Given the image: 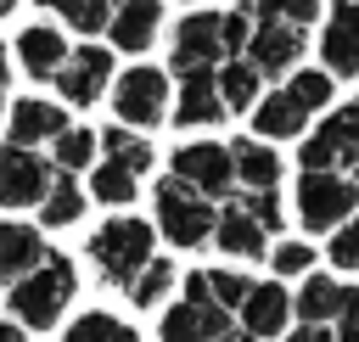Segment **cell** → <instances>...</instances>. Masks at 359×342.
I'll use <instances>...</instances> for the list:
<instances>
[{
    "instance_id": "obj_2",
    "label": "cell",
    "mask_w": 359,
    "mask_h": 342,
    "mask_svg": "<svg viewBox=\"0 0 359 342\" xmlns=\"http://www.w3.org/2000/svg\"><path fill=\"white\" fill-rule=\"evenodd\" d=\"M151 258H157V230L135 213H118V219L90 230V264L107 286H129Z\"/></svg>"
},
{
    "instance_id": "obj_32",
    "label": "cell",
    "mask_w": 359,
    "mask_h": 342,
    "mask_svg": "<svg viewBox=\"0 0 359 342\" xmlns=\"http://www.w3.org/2000/svg\"><path fill=\"white\" fill-rule=\"evenodd\" d=\"M241 11H252L258 22L275 17V22H292V28H309V22L320 17V0H247Z\"/></svg>"
},
{
    "instance_id": "obj_3",
    "label": "cell",
    "mask_w": 359,
    "mask_h": 342,
    "mask_svg": "<svg viewBox=\"0 0 359 342\" xmlns=\"http://www.w3.org/2000/svg\"><path fill=\"white\" fill-rule=\"evenodd\" d=\"M151 196H157V235H168V241H174V247H185V252H191V247H202V241H213V219H219V213H213V202H208V196H196V191H191V185H180L174 174H168V179H157V191H151Z\"/></svg>"
},
{
    "instance_id": "obj_13",
    "label": "cell",
    "mask_w": 359,
    "mask_h": 342,
    "mask_svg": "<svg viewBox=\"0 0 359 342\" xmlns=\"http://www.w3.org/2000/svg\"><path fill=\"white\" fill-rule=\"evenodd\" d=\"M236 320H241V336H264V342H275V336L286 331V320H292V297H286V286H280V280H252L247 297H241V308H236Z\"/></svg>"
},
{
    "instance_id": "obj_50",
    "label": "cell",
    "mask_w": 359,
    "mask_h": 342,
    "mask_svg": "<svg viewBox=\"0 0 359 342\" xmlns=\"http://www.w3.org/2000/svg\"><path fill=\"white\" fill-rule=\"evenodd\" d=\"M353 174H359V163H353ZM353 185H359V179H353Z\"/></svg>"
},
{
    "instance_id": "obj_35",
    "label": "cell",
    "mask_w": 359,
    "mask_h": 342,
    "mask_svg": "<svg viewBox=\"0 0 359 342\" xmlns=\"http://www.w3.org/2000/svg\"><path fill=\"white\" fill-rule=\"evenodd\" d=\"M107 17H112V0H67L62 6V22L79 34H107Z\"/></svg>"
},
{
    "instance_id": "obj_48",
    "label": "cell",
    "mask_w": 359,
    "mask_h": 342,
    "mask_svg": "<svg viewBox=\"0 0 359 342\" xmlns=\"http://www.w3.org/2000/svg\"><path fill=\"white\" fill-rule=\"evenodd\" d=\"M0 123H6V95H0Z\"/></svg>"
},
{
    "instance_id": "obj_18",
    "label": "cell",
    "mask_w": 359,
    "mask_h": 342,
    "mask_svg": "<svg viewBox=\"0 0 359 342\" xmlns=\"http://www.w3.org/2000/svg\"><path fill=\"white\" fill-rule=\"evenodd\" d=\"M45 235L34 230V224H22V219H0V280H22L28 269H39L45 264Z\"/></svg>"
},
{
    "instance_id": "obj_6",
    "label": "cell",
    "mask_w": 359,
    "mask_h": 342,
    "mask_svg": "<svg viewBox=\"0 0 359 342\" xmlns=\"http://www.w3.org/2000/svg\"><path fill=\"white\" fill-rule=\"evenodd\" d=\"M359 207V185L342 174H303L297 179V224L303 230H337L342 219H353Z\"/></svg>"
},
{
    "instance_id": "obj_29",
    "label": "cell",
    "mask_w": 359,
    "mask_h": 342,
    "mask_svg": "<svg viewBox=\"0 0 359 342\" xmlns=\"http://www.w3.org/2000/svg\"><path fill=\"white\" fill-rule=\"evenodd\" d=\"M174 280H180V275H174V264H168V258H151V264H146L123 292H129V303H135V308H157V303L174 292Z\"/></svg>"
},
{
    "instance_id": "obj_12",
    "label": "cell",
    "mask_w": 359,
    "mask_h": 342,
    "mask_svg": "<svg viewBox=\"0 0 359 342\" xmlns=\"http://www.w3.org/2000/svg\"><path fill=\"white\" fill-rule=\"evenodd\" d=\"M6 129H11V146L39 151V146H50V140L67 129V107H62V101H45V95H22V101H11Z\"/></svg>"
},
{
    "instance_id": "obj_41",
    "label": "cell",
    "mask_w": 359,
    "mask_h": 342,
    "mask_svg": "<svg viewBox=\"0 0 359 342\" xmlns=\"http://www.w3.org/2000/svg\"><path fill=\"white\" fill-rule=\"evenodd\" d=\"M0 342H28V331L17 320H0Z\"/></svg>"
},
{
    "instance_id": "obj_30",
    "label": "cell",
    "mask_w": 359,
    "mask_h": 342,
    "mask_svg": "<svg viewBox=\"0 0 359 342\" xmlns=\"http://www.w3.org/2000/svg\"><path fill=\"white\" fill-rule=\"evenodd\" d=\"M50 146H56V168H62V174L90 168V163H95V151H101V146H95V135H90V129H73V123H67Z\"/></svg>"
},
{
    "instance_id": "obj_43",
    "label": "cell",
    "mask_w": 359,
    "mask_h": 342,
    "mask_svg": "<svg viewBox=\"0 0 359 342\" xmlns=\"http://www.w3.org/2000/svg\"><path fill=\"white\" fill-rule=\"evenodd\" d=\"M331 6H337V11H359V0H331Z\"/></svg>"
},
{
    "instance_id": "obj_33",
    "label": "cell",
    "mask_w": 359,
    "mask_h": 342,
    "mask_svg": "<svg viewBox=\"0 0 359 342\" xmlns=\"http://www.w3.org/2000/svg\"><path fill=\"white\" fill-rule=\"evenodd\" d=\"M286 90L309 107V112H320V107H331V73H314V67H292V78H286Z\"/></svg>"
},
{
    "instance_id": "obj_49",
    "label": "cell",
    "mask_w": 359,
    "mask_h": 342,
    "mask_svg": "<svg viewBox=\"0 0 359 342\" xmlns=\"http://www.w3.org/2000/svg\"><path fill=\"white\" fill-rule=\"evenodd\" d=\"M219 342H236V336H219Z\"/></svg>"
},
{
    "instance_id": "obj_8",
    "label": "cell",
    "mask_w": 359,
    "mask_h": 342,
    "mask_svg": "<svg viewBox=\"0 0 359 342\" xmlns=\"http://www.w3.org/2000/svg\"><path fill=\"white\" fill-rule=\"evenodd\" d=\"M50 179H56V168H50L39 151H28V146H0V207H11V213L39 207V196L50 191Z\"/></svg>"
},
{
    "instance_id": "obj_7",
    "label": "cell",
    "mask_w": 359,
    "mask_h": 342,
    "mask_svg": "<svg viewBox=\"0 0 359 342\" xmlns=\"http://www.w3.org/2000/svg\"><path fill=\"white\" fill-rule=\"evenodd\" d=\"M219 17H224V11H185V17H180L174 45H168L174 73H213V67L224 62V34H219Z\"/></svg>"
},
{
    "instance_id": "obj_31",
    "label": "cell",
    "mask_w": 359,
    "mask_h": 342,
    "mask_svg": "<svg viewBox=\"0 0 359 342\" xmlns=\"http://www.w3.org/2000/svg\"><path fill=\"white\" fill-rule=\"evenodd\" d=\"M247 275H236V269H202V292H208V303L213 308H224V314H236L241 308V297H247Z\"/></svg>"
},
{
    "instance_id": "obj_45",
    "label": "cell",
    "mask_w": 359,
    "mask_h": 342,
    "mask_svg": "<svg viewBox=\"0 0 359 342\" xmlns=\"http://www.w3.org/2000/svg\"><path fill=\"white\" fill-rule=\"evenodd\" d=\"M337 342H359V331H337Z\"/></svg>"
},
{
    "instance_id": "obj_44",
    "label": "cell",
    "mask_w": 359,
    "mask_h": 342,
    "mask_svg": "<svg viewBox=\"0 0 359 342\" xmlns=\"http://www.w3.org/2000/svg\"><path fill=\"white\" fill-rule=\"evenodd\" d=\"M39 6H45V11H56V17H62V6H67V0H39Z\"/></svg>"
},
{
    "instance_id": "obj_26",
    "label": "cell",
    "mask_w": 359,
    "mask_h": 342,
    "mask_svg": "<svg viewBox=\"0 0 359 342\" xmlns=\"http://www.w3.org/2000/svg\"><path fill=\"white\" fill-rule=\"evenodd\" d=\"M337 308H342V280H325V275H309L303 292L292 297V314L303 325H337Z\"/></svg>"
},
{
    "instance_id": "obj_11",
    "label": "cell",
    "mask_w": 359,
    "mask_h": 342,
    "mask_svg": "<svg viewBox=\"0 0 359 342\" xmlns=\"http://www.w3.org/2000/svg\"><path fill=\"white\" fill-rule=\"evenodd\" d=\"M297 56H303V28H292V22H275V17L252 22V34H247V50H241V62H252V67H258V78H264V73H269V78L292 73V67H297Z\"/></svg>"
},
{
    "instance_id": "obj_1",
    "label": "cell",
    "mask_w": 359,
    "mask_h": 342,
    "mask_svg": "<svg viewBox=\"0 0 359 342\" xmlns=\"http://www.w3.org/2000/svg\"><path fill=\"white\" fill-rule=\"evenodd\" d=\"M73 292H79V269H73V258H67V252H45L39 269H28L22 280H11L6 303H11V314H17L22 331H50V325L67 314Z\"/></svg>"
},
{
    "instance_id": "obj_21",
    "label": "cell",
    "mask_w": 359,
    "mask_h": 342,
    "mask_svg": "<svg viewBox=\"0 0 359 342\" xmlns=\"http://www.w3.org/2000/svg\"><path fill=\"white\" fill-rule=\"evenodd\" d=\"M213 247L230 252V258H264V252H269V235H264V230L230 202V207L213 219Z\"/></svg>"
},
{
    "instance_id": "obj_34",
    "label": "cell",
    "mask_w": 359,
    "mask_h": 342,
    "mask_svg": "<svg viewBox=\"0 0 359 342\" xmlns=\"http://www.w3.org/2000/svg\"><path fill=\"white\" fill-rule=\"evenodd\" d=\"M236 207H241V213H247V219H252L264 235H275V230L286 224V213H280V196H275V191H247Z\"/></svg>"
},
{
    "instance_id": "obj_39",
    "label": "cell",
    "mask_w": 359,
    "mask_h": 342,
    "mask_svg": "<svg viewBox=\"0 0 359 342\" xmlns=\"http://www.w3.org/2000/svg\"><path fill=\"white\" fill-rule=\"evenodd\" d=\"M342 331H359V286H342V308H337Z\"/></svg>"
},
{
    "instance_id": "obj_42",
    "label": "cell",
    "mask_w": 359,
    "mask_h": 342,
    "mask_svg": "<svg viewBox=\"0 0 359 342\" xmlns=\"http://www.w3.org/2000/svg\"><path fill=\"white\" fill-rule=\"evenodd\" d=\"M6 78H11V56H6V45H0V90H6Z\"/></svg>"
},
{
    "instance_id": "obj_28",
    "label": "cell",
    "mask_w": 359,
    "mask_h": 342,
    "mask_svg": "<svg viewBox=\"0 0 359 342\" xmlns=\"http://www.w3.org/2000/svg\"><path fill=\"white\" fill-rule=\"evenodd\" d=\"M84 196H95V202H107V207H129V202H135V174L101 157V163L90 168V191H84Z\"/></svg>"
},
{
    "instance_id": "obj_37",
    "label": "cell",
    "mask_w": 359,
    "mask_h": 342,
    "mask_svg": "<svg viewBox=\"0 0 359 342\" xmlns=\"http://www.w3.org/2000/svg\"><path fill=\"white\" fill-rule=\"evenodd\" d=\"M331 264L337 269H359V219H342L331 235Z\"/></svg>"
},
{
    "instance_id": "obj_20",
    "label": "cell",
    "mask_w": 359,
    "mask_h": 342,
    "mask_svg": "<svg viewBox=\"0 0 359 342\" xmlns=\"http://www.w3.org/2000/svg\"><path fill=\"white\" fill-rule=\"evenodd\" d=\"M320 56H325V73L337 78H359V11H337L320 34Z\"/></svg>"
},
{
    "instance_id": "obj_4",
    "label": "cell",
    "mask_w": 359,
    "mask_h": 342,
    "mask_svg": "<svg viewBox=\"0 0 359 342\" xmlns=\"http://www.w3.org/2000/svg\"><path fill=\"white\" fill-rule=\"evenodd\" d=\"M107 90H112V112H118L123 129H157L168 118V101H174L168 73L163 67H146V62L129 67V73H118Z\"/></svg>"
},
{
    "instance_id": "obj_24",
    "label": "cell",
    "mask_w": 359,
    "mask_h": 342,
    "mask_svg": "<svg viewBox=\"0 0 359 342\" xmlns=\"http://www.w3.org/2000/svg\"><path fill=\"white\" fill-rule=\"evenodd\" d=\"M230 168L247 191H275V179H280L275 146H258V140H230Z\"/></svg>"
},
{
    "instance_id": "obj_40",
    "label": "cell",
    "mask_w": 359,
    "mask_h": 342,
    "mask_svg": "<svg viewBox=\"0 0 359 342\" xmlns=\"http://www.w3.org/2000/svg\"><path fill=\"white\" fill-rule=\"evenodd\" d=\"M292 342H337L331 325H292Z\"/></svg>"
},
{
    "instance_id": "obj_46",
    "label": "cell",
    "mask_w": 359,
    "mask_h": 342,
    "mask_svg": "<svg viewBox=\"0 0 359 342\" xmlns=\"http://www.w3.org/2000/svg\"><path fill=\"white\" fill-rule=\"evenodd\" d=\"M6 11H17V0H0V17H6Z\"/></svg>"
},
{
    "instance_id": "obj_14",
    "label": "cell",
    "mask_w": 359,
    "mask_h": 342,
    "mask_svg": "<svg viewBox=\"0 0 359 342\" xmlns=\"http://www.w3.org/2000/svg\"><path fill=\"white\" fill-rule=\"evenodd\" d=\"M157 28H163V6L157 0H112V17H107L112 50L140 56V50L157 45Z\"/></svg>"
},
{
    "instance_id": "obj_23",
    "label": "cell",
    "mask_w": 359,
    "mask_h": 342,
    "mask_svg": "<svg viewBox=\"0 0 359 342\" xmlns=\"http://www.w3.org/2000/svg\"><path fill=\"white\" fill-rule=\"evenodd\" d=\"M95 146H101V157L107 163H118V168H129L135 179L157 163V151H151V140L140 135V129H123V123H112V129H101L95 135Z\"/></svg>"
},
{
    "instance_id": "obj_15",
    "label": "cell",
    "mask_w": 359,
    "mask_h": 342,
    "mask_svg": "<svg viewBox=\"0 0 359 342\" xmlns=\"http://www.w3.org/2000/svg\"><path fill=\"white\" fill-rule=\"evenodd\" d=\"M157 336L163 342H219V336H230V314L213 303H174V308H163Z\"/></svg>"
},
{
    "instance_id": "obj_27",
    "label": "cell",
    "mask_w": 359,
    "mask_h": 342,
    "mask_svg": "<svg viewBox=\"0 0 359 342\" xmlns=\"http://www.w3.org/2000/svg\"><path fill=\"white\" fill-rule=\"evenodd\" d=\"M62 342H140V331H135L123 314L90 308V314H79V320L62 331Z\"/></svg>"
},
{
    "instance_id": "obj_38",
    "label": "cell",
    "mask_w": 359,
    "mask_h": 342,
    "mask_svg": "<svg viewBox=\"0 0 359 342\" xmlns=\"http://www.w3.org/2000/svg\"><path fill=\"white\" fill-rule=\"evenodd\" d=\"M219 34H224V56H241L247 50V34H252V17L247 11H224L219 17Z\"/></svg>"
},
{
    "instance_id": "obj_17",
    "label": "cell",
    "mask_w": 359,
    "mask_h": 342,
    "mask_svg": "<svg viewBox=\"0 0 359 342\" xmlns=\"http://www.w3.org/2000/svg\"><path fill=\"white\" fill-rule=\"evenodd\" d=\"M303 123H309V107L286 84L269 90V95H258V107H252V135H264V140H297Z\"/></svg>"
},
{
    "instance_id": "obj_36",
    "label": "cell",
    "mask_w": 359,
    "mask_h": 342,
    "mask_svg": "<svg viewBox=\"0 0 359 342\" xmlns=\"http://www.w3.org/2000/svg\"><path fill=\"white\" fill-rule=\"evenodd\" d=\"M269 264H275V275H314V247L309 241H280L269 252Z\"/></svg>"
},
{
    "instance_id": "obj_22",
    "label": "cell",
    "mask_w": 359,
    "mask_h": 342,
    "mask_svg": "<svg viewBox=\"0 0 359 342\" xmlns=\"http://www.w3.org/2000/svg\"><path fill=\"white\" fill-rule=\"evenodd\" d=\"M213 90H219L224 112H247V107H258L264 78H258V67H252V62L230 56V62H219V67H213Z\"/></svg>"
},
{
    "instance_id": "obj_10",
    "label": "cell",
    "mask_w": 359,
    "mask_h": 342,
    "mask_svg": "<svg viewBox=\"0 0 359 342\" xmlns=\"http://www.w3.org/2000/svg\"><path fill=\"white\" fill-rule=\"evenodd\" d=\"M107 84H112V50L107 45H79L56 67V90L67 107H95L107 95Z\"/></svg>"
},
{
    "instance_id": "obj_16",
    "label": "cell",
    "mask_w": 359,
    "mask_h": 342,
    "mask_svg": "<svg viewBox=\"0 0 359 342\" xmlns=\"http://www.w3.org/2000/svg\"><path fill=\"white\" fill-rule=\"evenodd\" d=\"M168 118H174L180 129H213V123L224 118V101H219V90H213V73H180V95H174Z\"/></svg>"
},
{
    "instance_id": "obj_9",
    "label": "cell",
    "mask_w": 359,
    "mask_h": 342,
    "mask_svg": "<svg viewBox=\"0 0 359 342\" xmlns=\"http://www.w3.org/2000/svg\"><path fill=\"white\" fill-rule=\"evenodd\" d=\"M174 179L180 185H191L196 196H230V185H236V168H230V146H219V140H191V146H180L174 151Z\"/></svg>"
},
{
    "instance_id": "obj_19",
    "label": "cell",
    "mask_w": 359,
    "mask_h": 342,
    "mask_svg": "<svg viewBox=\"0 0 359 342\" xmlns=\"http://www.w3.org/2000/svg\"><path fill=\"white\" fill-rule=\"evenodd\" d=\"M11 50H17V62H22L28 78H56V67L67 62V39L56 28H45V22H28Z\"/></svg>"
},
{
    "instance_id": "obj_5",
    "label": "cell",
    "mask_w": 359,
    "mask_h": 342,
    "mask_svg": "<svg viewBox=\"0 0 359 342\" xmlns=\"http://www.w3.org/2000/svg\"><path fill=\"white\" fill-rule=\"evenodd\" d=\"M297 163L303 174H342L359 163V101L353 107H337L303 146H297Z\"/></svg>"
},
{
    "instance_id": "obj_25",
    "label": "cell",
    "mask_w": 359,
    "mask_h": 342,
    "mask_svg": "<svg viewBox=\"0 0 359 342\" xmlns=\"http://www.w3.org/2000/svg\"><path fill=\"white\" fill-rule=\"evenodd\" d=\"M84 207H90L84 185H79L73 174H56V179H50V191L39 196V224H45V230H67V224H79V219H84Z\"/></svg>"
},
{
    "instance_id": "obj_47",
    "label": "cell",
    "mask_w": 359,
    "mask_h": 342,
    "mask_svg": "<svg viewBox=\"0 0 359 342\" xmlns=\"http://www.w3.org/2000/svg\"><path fill=\"white\" fill-rule=\"evenodd\" d=\"M236 342H264V336H236Z\"/></svg>"
}]
</instances>
